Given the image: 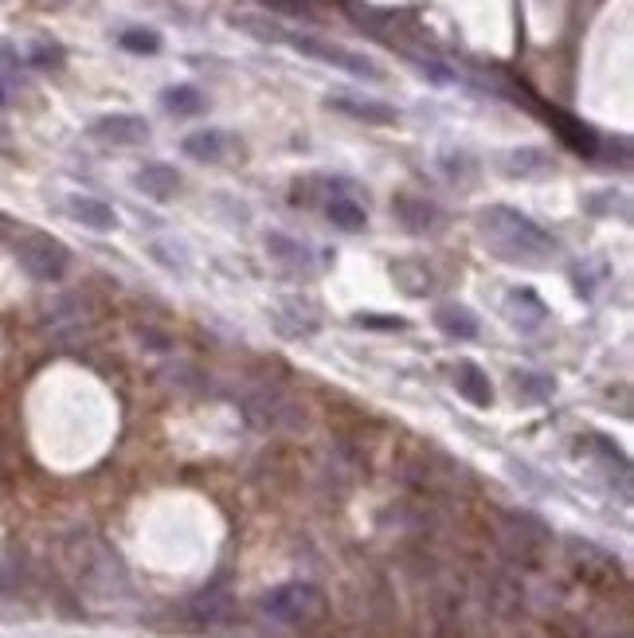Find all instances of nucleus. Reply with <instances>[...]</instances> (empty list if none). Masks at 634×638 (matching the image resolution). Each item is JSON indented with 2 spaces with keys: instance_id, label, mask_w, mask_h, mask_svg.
Listing matches in <instances>:
<instances>
[{
  "instance_id": "393cba45",
  "label": "nucleus",
  "mask_w": 634,
  "mask_h": 638,
  "mask_svg": "<svg viewBox=\"0 0 634 638\" xmlns=\"http://www.w3.org/2000/svg\"><path fill=\"white\" fill-rule=\"evenodd\" d=\"M118 44L126 47V51H134V55H157L161 51V36L153 28H126L118 36Z\"/></svg>"
},
{
  "instance_id": "aec40b11",
  "label": "nucleus",
  "mask_w": 634,
  "mask_h": 638,
  "mask_svg": "<svg viewBox=\"0 0 634 638\" xmlns=\"http://www.w3.org/2000/svg\"><path fill=\"white\" fill-rule=\"evenodd\" d=\"M435 325H439L443 333H451V337H462V341H474V337H478V318H474V310H466L462 302H443V306L435 310Z\"/></svg>"
},
{
  "instance_id": "5701e85b",
  "label": "nucleus",
  "mask_w": 634,
  "mask_h": 638,
  "mask_svg": "<svg viewBox=\"0 0 634 638\" xmlns=\"http://www.w3.org/2000/svg\"><path fill=\"white\" fill-rule=\"evenodd\" d=\"M552 122L560 126L564 141H568L576 153H588V157H595V153H599V141H595V134H591L588 126H580V122H568V118H560V114H552Z\"/></svg>"
},
{
  "instance_id": "a878e982",
  "label": "nucleus",
  "mask_w": 634,
  "mask_h": 638,
  "mask_svg": "<svg viewBox=\"0 0 634 638\" xmlns=\"http://www.w3.org/2000/svg\"><path fill=\"white\" fill-rule=\"evenodd\" d=\"M40 71H59L63 67V47L59 44H47V40H36L32 44V55H28Z\"/></svg>"
},
{
  "instance_id": "ddd939ff",
  "label": "nucleus",
  "mask_w": 634,
  "mask_h": 638,
  "mask_svg": "<svg viewBox=\"0 0 634 638\" xmlns=\"http://www.w3.org/2000/svg\"><path fill=\"white\" fill-rule=\"evenodd\" d=\"M137 192H145V196H153V200H173L177 192H181V173L173 169V165H165V161H149V165H141L137 169Z\"/></svg>"
},
{
  "instance_id": "b1692460",
  "label": "nucleus",
  "mask_w": 634,
  "mask_h": 638,
  "mask_svg": "<svg viewBox=\"0 0 634 638\" xmlns=\"http://www.w3.org/2000/svg\"><path fill=\"white\" fill-rule=\"evenodd\" d=\"M513 384H517V392H521L525 400H533V404H541V400H548V396L556 392V384H552L548 376H541V372H517Z\"/></svg>"
},
{
  "instance_id": "9b49d317",
  "label": "nucleus",
  "mask_w": 634,
  "mask_h": 638,
  "mask_svg": "<svg viewBox=\"0 0 634 638\" xmlns=\"http://www.w3.org/2000/svg\"><path fill=\"white\" fill-rule=\"evenodd\" d=\"M243 411H247V419L259 423V427H282V423L298 419L294 404H290L282 392H274V388H259L255 396H247Z\"/></svg>"
},
{
  "instance_id": "9d476101",
  "label": "nucleus",
  "mask_w": 634,
  "mask_h": 638,
  "mask_svg": "<svg viewBox=\"0 0 634 638\" xmlns=\"http://www.w3.org/2000/svg\"><path fill=\"white\" fill-rule=\"evenodd\" d=\"M325 106L329 110H337V114H349V118H357V122H368V126H392L400 114H396V106H388V102H376V98H361V94H329L325 98Z\"/></svg>"
},
{
  "instance_id": "c756f323",
  "label": "nucleus",
  "mask_w": 634,
  "mask_h": 638,
  "mask_svg": "<svg viewBox=\"0 0 634 638\" xmlns=\"http://www.w3.org/2000/svg\"><path fill=\"white\" fill-rule=\"evenodd\" d=\"M0 106H8V87L0 83Z\"/></svg>"
},
{
  "instance_id": "f8f14e48",
  "label": "nucleus",
  "mask_w": 634,
  "mask_h": 638,
  "mask_svg": "<svg viewBox=\"0 0 634 638\" xmlns=\"http://www.w3.org/2000/svg\"><path fill=\"white\" fill-rule=\"evenodd\" d=\"M184 157L200 161V165H220L224 157L235 153V137L224 134V130H196L181 141Z\"/></svg>"
},
{
  "instance_id": "a211bd4d",
  "label": "nucleus",
  "mask_w": 634,
  "mask_h": 638,
  "mask_svg": "<svg viewBox=\"0 0 634 638\" xmlns=\"http://www.w3.org/2000/svg\"><path fill=\"white\" fill-rule=\"evenodd\" d=\"M501 169H505V177H544L556 169V161L541 149H513L501 157Z\"/></svg>"
},
{
  "instance_id": "20e7f679",
  "label": "nucleus",
  "mask_w": 634,
  "mask_h": 638,
  "mask_svg": "<svg viewBox=\"0 0 634 638\" xmlns=\"http://www.w3.org/2000/svg\"><path fill=\"white\" fill-rule=\"evenodd\" d=\"M282 44L298 47L302 55L321 59V63H329V67H337V71H349V75H357V79L384 83V67H380L376 59H368L364 51H349V47L329 44V40H317V36H302V32H282Z\"/></svg>"
},
{
  "instance_id": "f257e3e1",
  "label": "nucleus",
  "mask_w": 634,
  "mask_h": 638,
  "mask_svg": "<svg viewBox=\"0 0 634 638\" xmlns=\"http://www.w3.org/2000/svg\"><path fill=\"white\" fill-rule=\"evenodd\" d=\"M478 231H482L486 247H490L494 255H501V259H509V263H529V267H537V263H548V259L556 255L552 235H548L541 224H533L529 216H521L517 208H505V204L482 208V212H478Z\"/></svg>"
},
{
  "instance_id": "4be33fe9",
  "label": "nucleus",
  "mask_w": 634,
  "mask_h": 638,
  "mask_svg": "<svg viewBox=\"0 0 634 638\" xmlns=\"http://www.w3.org/2000/svg\"><path fill=\"white\" fill-rule=\"evenodd\" d=\"M231 24L239 28V32H247V36H255V40H263V44H282V24H274L267 16H231Z\"/></svg>"
},
{
  "instance_id": "412c9836",
  "label": "nucleus",
  "mask_w": 634,
  "mask_h": 638,
  "mask_svg": "<svg viewBox=\"0 0 634 638\" xmlns=\"http://www.w3.org/2000/svg\"><path fill=\"white\" fill-rule=\"evenodd\" d=\"M161 106L173 118H196L204 110V94L196 91V87H188V83H181V87H169V91L161 94Z\"/></svg>"
},
{
  "instance_id": "1a4fd4ad",
  "label": "nucleus",
  "mask_w": 634,
  "mask_h": 638,
  "mask_svg": "<svg viewBox=\"0 0 634 638\" xmlns=\"http://www.w3.org/2000/svg\"><path fill=\"white\" fill-rule=\"evenodd\" d=\"M392 216L411 231V235H427L443 224V212L435 200L427 196H415V192H396L392 196Z\"/></svg>"
},
{
  "instance_id": "dca6fc26",
  "label": "nucleus",
  "mask_w": 634,
  "mask_h": 638,
  "mask_svg": "<svg viewBox=\"0 0 634 638\" xmlns=\"http://www.w3.org/2000/svg\"><path fill=\"white\" fill-rule=\"evenodd\" d=\"M67 212H71V220H79L83 228H91V231H114L118 228L114 208H110V204H102V200H94V196H71V200H67Z\"/></svg>"
},
{
  "instance_id": "cd10ccee",
  "label": "nucleus",
  "mask_w": 634,
  "mask_h": 638,
  "mask_svg": "<svg viewBox=\"0 0 634 638\" xmlns=\"http://www.w3.org/2000/svg\"><path fill=\"white\" fill-rule=\"evenodd\" d=\"M0 83L4 87H16L20 83V51L12 44L0 40Z\"/></svg>"
},
{
  "instance_id": "6ab92c4d",
  "label": "nucleus",
  "mask_w": 634,
  "mask_h": 638,
  "mask_svg": "<svg viewBox=\"0 0 634 638\" xmlns=\"http://www.w3.org/2000/svg\"><path fill=\"white\" fill-rule=\"evenodd\" d=\"M509 318L517 321L521 329H533V325H541V321L548 318V306L541 302L537 290L517 286V290H509Z\"/></svg>"
},
{
  "instance_id": "4468645a",
  "label": "nucleus",
  "mask_w": 634,
  "mask_h": 638,
  "mask_svg": "<svg viewBox=\"0 0 634 638\" xmlns=\"http://www.w3.org/2000/svg\"><path fill=\"white\" fill-rule=\"evenodd\" d=\"M392 282L408 294V298H427L435 290V274H431V263L427 259H396L392 263Z\"/></svg>"
},
{
  "instance_id": "f03ea898",
  "label": "nucleus",
  "mask_w": 634,
  "mask_h": 638,
  "mask_svg": "<svg viewBox=\"0 0 634 638\" xmlns=\"http://www.w3.org/2000/svg\"><path fill=\"white\" fill-rule=\"evenodd\" d=\"M259 607L267 619L282 623V627H314L325 619V595L306 580H290V584L271 588L259 599Z\"/></svg>"
},
{
  "instance_id": "6e6552de",
  "label": "nucleus",
  "mask_w": 634,
  "mask_h": 638,
  "mask_svg": "<svg viewBox=\"0 0 634 638\" xmlns=\"http://www.w3.org/2000/svg\"><path fill=\"white\" fill-rule=\"evenodd\" d=\"M271 325L282 337L302 341V337H314L321 329V314H317V306L310 298H282L271 310Z\"/></svg>"
},
{
  "instance_id": "39448f33",
  "label": "nucleus",
  "mask_w": 634,
  "mask_h": 638,
  "mask_svg": "<svg viewBox=\"0 0 634 638\" xmlns=\"http://www.w3.org/2000/svg\"><path fill=\"white\" fill-rule=\"evenodd\" d=\"M75 572H79V584L94 595H114L126 588V568H122V560L102 545V541H87V548L75 552Z\"/></svg>"
},
{
  "instance_id": "423d86ee",
  "label": "nucleus",
  "mask_w": 634,
  "mask_h": 638,
  "mask_svg": "<svg viewBox=\"0 0 634 638\" xmlns=\"http://www.w3.org/2000/svg\"><path fill=\"white\" fill-rule=\"evenodd\" d=\"M568 560L576 564L580 580H588L591 588H615L623 580L619 560L599 545H591V541H568Z\"/></svg>"
},
{
  "instance_id": "7ed1b4c3",
  "label": "nucleus",
  "mask_w": 634,
  "mask_h": 638,
  "mask_svg": "<svg viewBox=\"0 0 634 638\" xmlns=\"http://www.w3.org/2000/svg\"><path fill=\"white\" fill-rule=\"evenodd\" d=\"M12 251H16L20 271H28V278H36V282H59L71 271V251L44 231H28L24 239L12 243Z\"/></svg>"
},
{
  "instance_id": "c85d7f7f",
  "label": "nucleus",
  "mask_w": 634,
  "mask_h": 638,
  "mask_svg": "<svg viewBox=\"0 0 634 638\" xmlns=\"http://www.w3.org/2000/svg\"><path fill=\"white\" fill-rule=\"evenodd\" d=\"M357 325H364V329H408V321L404 318H380V314H357Z\"/></svg>"
},
{
  "instance_id": "bb28decb",
  "label": "nucleus",
  "mask_w": 634,
  "mask_h": 638,
  "mask_svg": "<svg viewBox=\"0 0 634 638\" xmlns=\"http://www.w3.org/2000/svg\"><path fill=\"white\" fill-rule=\"evenodd\" d=\"M443 169H447L451 181H458V173H462V181L466 184L478 177V161H474L470 153H447V157H443Z\"/></svg>"
},
{
  "instance_id": "2eb2a0df",
  "label": "nucleus",
  "mask_w": 634,
  "mask_h": 638,
  "mask_svg": "<svg viewBox=\"0 0 634 638\" xmlns=\"http://www.w3.org/2000/svg\"><path fill=\"white\" fill-rule=\"evenodd\" d=\"M454 388H458V396H466L474 408H490V404H494V384H490V376L474 365V361H458V365H454Z\"/></svg>"
},
{
  "instance_id": "0eeeda50",
  "label": "nucleus",
  "mask_w": 634,
  "mask_h": 638,
  "mask_svg": "<svg viewBox=\"0 0 634 638\" xmlns=\"http://www.w3.org/2000/svg\"><path fill=\"white\" fill-rule=\"evenodd\" d=\"M87 134L102 145H118V149H134V145H145L149 141V122L137 118V114H102L94 118Z\"/></svg>"
},
{
  "instance_id": "f3484780",
  "label": "nucleus",
  "mask_w": 634,
  "mask_h": 638,
  "mask_svg": "<svg viewBox=\"0 0 634 638\" xmlns=\"http://www.w3.org/2000/svg\"><path fill=\"white\" fill-rule=\"evenodd\" d=\"M267 255L278 259L282 267H290V271H310V263H314L310 247H306L302 239L282 235V231H271V235H267Z\"/></svg>"
}]
</instances>
